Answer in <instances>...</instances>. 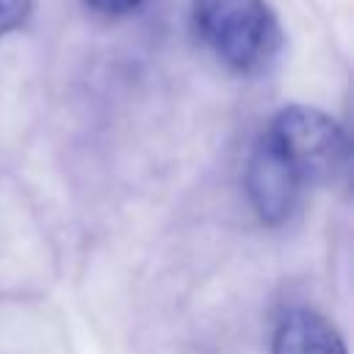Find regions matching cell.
<instances>
[{"label":"cell","instance_id":"7a4b0ae2","mask_svg":"<svg viewBox=\"0 0 354 354\" xmlns=\"http://www.w3.org/2000/svg\"><path fill=\"white\" fill-rule=\"evenodd\" d=\"M263 136L288 160L301 185L335 180L348 158V141L343 127L329 113L310 105L282 108Z\"/></svg>","mask_w":354,"mask_h":354},{"label":"cell","instance_id":"277c9868","mask_svg":"<svg viewBox=\"0 0 354 354\" xmlns=\"http://www.w3.org/2000/svg\"><path fill=\"white\" fill-rule=\"evenodd\" d=\"M271 354H346V343L332 321L315 310L299 307L277 324Z\"/></svg>","mask_w":354,"mask_h":354},{"label":"cell","instance_id":"6da1fadb","mask_svg":"<svg viewBox=\"0 0 354 354\" xmlns=\"http://www.w3.org/2000/svg\"><path fill=\"white\" fill-rule=\"evenodd\" d=\"M205 44L232 69L254 72L279 47V28L266 0H194Z\"/></svg>","mask_w":354,"mask_h":354},{"label":"cell","instance_id":"5b68a950","mask_svg":"<svg viewBox=\"0 0 354 354\" xmlns=\"http://www.w3.org/2000/svg\"><path fill=\"white\" fill-rule=\"evenodd\" d=\"M33 11V0H0V36L19 28Z\"/></svg>","mask_w":354,"mask_h":354},{"label":"cell","instance_id":"3957f363","mask_svg":"<svg viewBox=\"0 0 354 354\" xmlns=\"http://www.w3.org/2000/svg\"><path fill=\"white\" fill-rule=\"evenodd\" d=\"M246 191H249L257 218L268 227L282 224L296 207L301 180L296 177V171L288 166V160L277 152V147L266 136H260V141L254 144L249 155Z\"/></svg>","mask_w":354,"mask_h":354},{"label":"cell","instance_id":"8992f818","mask_svg":"<svg viewBox=\"0 0 354 354\" xmlns=\"http://www.w3.org/2000/svg\"><path fill=\"white\" fill-rule=\"evenodd\" d=\"M144 0H86L88 8L100 11V14H111V17H119V14H127L133 8H138Z\"/></svg>","mask_w":354,"mask_h":354}]
</instances>
